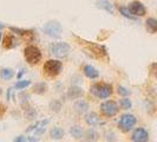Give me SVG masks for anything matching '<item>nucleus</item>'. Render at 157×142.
<instances>
[{"mask_svg": "<svg viewBox=\"0 0 157 142\" xmlns=\"http://www.w3.org/2000/svg\"><path fill=\"white\" fill-rule=\"evenodd\" d=\"M90 91L96 97L105 100L112 95V85L109 83H96L94 85H91Z\"/></svg>", "mask_w": 157, "mask_h": 142, "instance_id": "f257e3e1", "label": "nucleus"}, {"mask_svg": "<svg viewBox=\"0 0 157 142\" xmlns=\"http://www.w3.org/2000/svg\"><path fill=\"white\" fill-rule=\"evenodd\" d=\"M24 56H25V59L26 62L31 65L34 64H38L41 61V52L37 46L34 45H29V46L25 47L24 50Z\"/></svg>", "mask_w": 157, "mask_h": 142, "instance_id": "f03ea898", "label": "nucleus"}, {"mask_svg": "<svg viewBox=\"0 0 157 142\" xmlns=\"http://www.w3.org/2000/svg\"><path fill=\"white\" fill-rule=\"evenodd\" d=\"M137 123V118L135 117L131 114H124L122 115L119 121H118V129L123 133H128L130 132Z\"/></svg>", "mask_w": 157, "mask_h": 142, "instance_id": "7ed1b4c3", "label": "nucleus"}, {"mask_svg": "<svg viewBox=\"0 0 157 142\" xmlns=\"http://www.w3.org/2000/svg\"><path fill=\"white\" fill-rule=\"evenodd\" d=\"M63 70V63L57 59H48L44 64V71L51 77L58 76Z\"/></svg>", "mask_w": 157, "mask_h": 142, "instance_id": "20e7f679", "label": "nucleus"}, {"mask_svg": "<svg viewBox=\"0 0 157 142\" xmlns=\"http://www.w3.org/2000/svg\"><path fill=\"white\" fill-rule=\"evenodd\" d=\"M44 32L45 34H47L48 37H52V38H59L62 36V32H63V27L59 22H56V20H50L44 25Z\"/></svg>", "mask_w": 157, "mask_h": 142, "instance_id": "39448f33", "label": "nucleus"}, {"mask_svg": "<svg viewBox=\"0 0 157 142\" xmlns=\"http://www.w3.org/2000/svg\"><path fill=\"white\" fill-rule=\"evenodd\" d=\"M71 47L67 43L59 41V43H52L50 46V52L57 58H63L65 56L69 55Z\"/></svg>", "mask_w": 157, "mask_h": 142, "instance_id": "423d86ee", "label": "nucleus"}, {"mask_svg": "<svg viewBox=\"0 0 157 142\" xmlns=\"http://www.w3.org/2000/svg\"><path fill=\"white\" fill-rule=\"evenodd\" d=\"M101 111L106 117H113L119 111V107L115 101H105L101 104Z\"/></svg>", "mask_w": 157, "mask_h": 142, "instance_id": "0eeeda50", "label": "nucleus"}, {"mask_svg": "<svg viewBox=\"0 0 157 142\" xmlns=\"http://www.w3.org/2000/svg\"><path fill=\"white\" fill-rule=\"evenodd\" d=\"M129 11L131 12V14L135 17H143L145 16V13H147V8L145 6L142 4L141 1H131L130 4H129Z\"/></svg>", "mask_w": 157, "mask_h": 142, "instance_id": "6e6552de", "label": "nucleus"}, {"mask_svg": "<svg viewBox=\"0 0 157 142\" xmlns=\"http://www.w3.org/2000/svg\"><path fill=\"white\" fill-rule=\"evenodd\" d=\"M132 142H148L149 141V134L144 128H136L131 136Z\"/></svg>", "mask_w": 157, "mask_h": 142, "instance_id": "1a4fd4ad", "label": "nucleus"}, {"mask_svg": "<svg viewBox=\"0 0 157 142\" xmlns=\"http://www.w3.org/2000/svg\"><path fill=\"white\" fill-rule=\"evenodd\" d=\"M84 95V90L80 87L77 85H72L67 89V93H66V98L67 100H78L82 96Z\"/></svg>", "mask_w": 157, "mask_h": 142, "instance_id": "9d476101", "label": "nucleus"}, {"mask_svg": "<svg viewBox=\"0 0 157 142\" xmlns=\"http://www.w3.org/2000/svg\"><path fill=\"white\" fill-rule=\"evenodd\" d=\"M87 43V47H89V50L94 53L96 57H101V58H103V57H105L106 56V49L104 46H102V45H99V44H94V43H89V41H86Z\"/></svg>", "mask_w": 157, "mask_h": 142, "instance_id": "9b49d317", "label": "nucleus"}, {"mask_svg": "<svg viewBox=\"0 0 157 142\" xmlns=\"http://www.w3.org/2000/svg\"><path fill=\"white\" fill-rule=\"evenodd\" d=\"M10 30L12 32H16V34H19L20 37H23L25 40L27 41H32L34 39V36H33V32L29 31V30H21V29H17V27H10Z\"/></svg>", "mask_w": 157, "mask_h": 142, "instance_id": "f8f14e48", "label": "nucleus"}, {"mask_svg": "<svg viewBox=\"0 0 157 142\" xmlns=\"http://www.w3.org/2000/svg\"><path fill=\"white\" fill-rule=\"evenodd\" d=\"M89 108H90V105H89V103L85 101V100H79V101H76L75 104H73V109L76 112H78V114H84V112H86L89 110Z\"/></svg>", "mask_w": 157, "mask_h": 142, "instance_id": "ddd939ff", "label": "nucleus"}, {"mask_svg": "<svg viewBox=\"0 0 157 142\" xmlns=\"http://www.w3.org/2000/svg\"><path fill=\"white\" fill-rule=\"evenodd\" d=\"M2 45L5 49H13L16 47L17 45H19V41L17 39L13 34H8L4 38V41H2Z\"/></svg>", "mask_w": 157, "mask_h": 142, "instance_id": "4468645a", "label": "nucleus"}, {"mask_svg": "<svg viewBox=\"0 0 157 142\" xmlns=\"http://www.w3.org/2000/svg\"><path fill=\"white\" fill-rule=\"evenodd\" d=\"M84 75L91 79H96L99 77V71L92 65H85L84 66Z\"/></svg>", "mask_w": 157, "mask_h": 142, "instance_id": "2eb2a0df", "label": "nucleus"}, {"mask_svg": "<svg viewBox=\"0 0 157 142\" xmlns=\"http://www.w3.org/2000/svg\"><path fill=\"white\" fill-rule=\"evenodd\" d=\"M85 121H86V123L89 124V126L94 127V126H97L98 122H99V116H98L97 112L90 111L86 116H85Z\"/></svg>", "mask_w": 157, "mask_h": 142, "instance_id": "dca6fc26", "label": "nucleus"}, {"mask_svg": "<svg viewBox=\"0 0 157 142\" xmlns=\"http://www.w3.org/2000/svg\"><path fill=\"white\" fill-rule=\"evenodd\" d=\"M145 27L149 33H156L157 32V19L155 18H148L145 20Z\"/></svg>", "mask_w": 157, "mask_h": 142, "instance_id": "f3484780", "label": "nucleus"}, {"mask_svg": "<svg viewBox=\"0 0 157 142\" xmlns=\"http://www.w3.org/2000/svg\"><path fill=\"white\" fill-rule=\"evenodd\" d=\"M64 136V130L60 127H55L50 130V137L53 140H60Z\"/></svg>", "mask_w": 157, "mask_h": 142, "instance_id": "a211bd4d", "label": "nucleus"}, {"mask_svg": "<svg viewBox=\"0 0 157 142\" xmlns=\"http://www.w3.org/2000/svg\"><path fill=\"white\" fill-rule=\"evenodd\" d=\"M47 91V84L44 82H38L33 85V93L37 95H43Z\"/></svg>", "mask_w": 157, "mask_h": 142, "instance_id": "6ab92c4d", "label": "nucleus"}, {"mask_svg": "<svg viewBox=\"0 0 157 142\" xmlns=\"http://www.w3.org/2000/svg\"><path fill=\"white\" fill-rule=\"evenodd\" d=\"M70 135L73 139H80L84 135V130L80 126H73L70 128Z\"/></svg>", "mask_w": 157, "mask_h": 142, "instance_id": "aec40b11", "label": "nucleus"}, {"mask_svg": "<svg viewBox=\"0 0 157 142\" xmlns=\"http://www.w3.org/2000/svg\"><path fill=\"white\" fill-rule=\"evenodd\" d=\"M84 136L86 137V140H89V141H97V140L99 139L98 132H97L96 129H94V128H91V129L86 130V132L84 133Z\"/></svg>", "mask_w": 157, "mask_h": 142, "instance_id": "412c9836", "label": "nucleus"}, {"mask_svg": "<svg viewBox=\"0 0 157 142\" xmlns=\"http://www.w3.org/2000/svg\"><path fill=\"white\" fill-rule=\"evenodd\" d=\"M97 5L101 8H103V10L108 11L111 14L113 13V6H112V4L109 2L108 0H98V1H97Z\"/></svg>", "mask_w": 157, "mask_h": 142, "instance_id": "4be33fe9", "label": "nucleus"}, {"mask_svg": "<svg viewBox=\"0 0 157 142\" xmlns=\"http://www.w3.org/2000/svg\"><path fill=\"white\" fill-rule=\"evenodd\" d=\"M14 76V71L12 69H8V68H4L0 70V77L5 81H10L11 78H13Z\"/></svg>", "mask_w": 157, "mask_h": 142, "instance_id": "5701e85b", "label": "nucleus"}, {"mask_svg": "<svg viewBox=\"0 0 157 142\" xmlns=\"http://www.w3.org/2000/svg\"><path fill=\"white\" fill-rule=\"evenodd\" d=\"M48 108L51 109V111L53 112H59L63 108V103L60 102L59 100H52L50 104H48Z\"/></svg>", "mask_w": 157, "mask_h": 142, "instance_id": "b1692460", "label": "nucleus"}, {"mask_svg": "<svg viewBox=\"0 0 157 142\" xmlns=\"http://www.w3.org/2000/svg\"><path fill=\"white\" fill-rule=\"evenodd\" d=\"M29 85H31V81H29V79H21V81H18L16 83V88L17 90H23L25 88H27Z\"/></svg>", "mask_w": 157, "mask_h": 142, "instance_id": "393cba45", "label": "nucleus"}, {"mask_svg": "<svg viewBox=\"0 0 157 142\" xmlns=\"http://www.w3.org/2000/svg\"><path fill=\"white\" fill-rule=\"evenodd\" d=\"M118 10H119L121 14H122L123 17H125V18H128V19H131V20H136V17L131 14V12L129 11V8H126V7H119Z\"/></svg>", "mask_w": 157, "mask_h": 142, "instance_id": "a878e982", "label": "nucleus"}, {"mask_svg": "<svg viewBox=\"0 0 157 142\" xmlns=\"http://www.w3.org/2000/svg\"><path fill=\"white\" fill-rule=\"evenodd\" d=\"M119 104H121V107H122V109H131V107H132V103L131 101L128 98V97H123L121 101H119Z\"/></svg>", "mask_w": 157, "mask_h": 142, "instance_id": "bb28decb", "label": "nucleus"}, {"mask_svg": "<svg viewBox=\"0 0 157 142\" xmlns=\"http://www.w3.org/2000/svg\"><path fill=\"white\" fill-rule=\"evenodd\" d=\"M25 115H26V117L29 118V120H34L36 116H37V111L34 110L33 108H26Z\"/></svg>", "mask_w": 157, "mask_h": 142, "instance_id": "cd10ccee", "label": "nucleus"}, {"mask_svg": "<svg viewBox=\"0 0 157 142\" xmlns=\"http://www.w3.org/2000/svg\"><path fill=\"white\" fill-rule=\"evenodd\" d=\"M118 94L121 95V96H123V97H126V96H129L130 95V91L124 87H118Z\"/></svg>", "mask_w": 157, "mask_h": 142, "instance_id": "c85d7f7f", "label": "nucleus"}, {"mask_svg": "<svg viewBox=\"0 0 157 142\" xmlns=\"http://www.w3.org/2000/svg\"><path fill=\"white\" fill-rule=\"evenodd\" d=\"M150 73L152 75V76H155L157 77V63H152L150 65Z\"/></svg>", "mask_w": 157, "mask_h": 142, "instance_id": "c756f323", "label": "nucleus"}, {"mask_svg": "<svg viewBox=\"0 0 157 142\" xmlns=\"http://www.w3.org/2000/svg\"><path fill=\"white\" fill-rule=\"evenodd\" d=\"M19 97L21 98V103L29 102V100H30V96L26 94V93H21V94L19 95Z\"/></svg>", "mask_w": 157, "mask_h": 142, "instance_id": "7c9ffc66", "label": "nucleus"}, {"mask_svg": "<svg viewBox=\"0 0 157 142\" xmlns=\"http://www.w3.org/2000/svg\"><path fill=\"white\" fill-rule=\"evenodd\" d=\"M13 142H27V139L24 135H19V136H17L16 139H14Z\"/></svg>", "mask_w": 157, "mask_h": 142, "instance_id": "2f4dec72", "label": "nucleus"}, {"mask_svg": "<svg viewBox=\"0 0 157 142\" xmlns=\"http://www.w3.org/2000/svg\"><path fill=\"white\" fill-rule=\"evenodd\" d=\"M27 140L30 142H38L40 140V137H36V136H30V137H27Z\"/></svg>", "mask_w": 157, "mask_h": 142, "instance_id": "473e14b6", "label": "nucleus"}, {"mask_svg": "<svg viewBox=\"0 0 157 142\" xmlns=\"http://www.w3.org/2000/svg\"><path fill=\"white\" fill-rule=\"evenodd\" d=\"M11 98V89H8L7 90V100Z\"/></svg>", "mask_w": 157, "mask_h": 142, "instance_id": "72a5a7b5", "label": "nucleus"}, {"mask_svg": "<svg viewBox=\"0 0 157 142\" xmlns=\"http://www.w3.org/2000/svg\"><path fill=\"white\" fill-rule=\"evenodd\" d=\"M24 75V70H21V72H20V73H19V75H18V79L20 78V77H21V76H23Z\"/></svg>", "mask_w": 157, "mask_h": 142, "instance_id": "f704fd0d", "label": "nucleus"}, {"mask_svg": "<svg viewBox=\"0 0 157 142\" xmlns=\"http://www.w3.org/2000/svg\"><path fill=\"white\" fill-rule=\"evenodd\" d=\"M1 37H2V32L0 31V43H1Z\"/></svg>", "mask_w": 157, "mask_h": 142, "instance_id": "c9c22d12", "label": "nucleus"}, {"mask_svg": "<svg viewBox=\"0 0 157 142\" xmlns=\"http://www.w3.org/2000/svg\"><path fill=\"white\" fill-rule=\"evenodd\" d=\"M2 29H4V25H2V24H0V30H2Z\"/></svg>", "mask_w": 157, "mask_h": 142, "instance_id": "e433bc0d", "label": "nucleus"}, {"mask_svg": "<svg viewBox=\"0 0 157 142\" xmlns=\"http://www.w3.org/2000/svg\"><path fill=\"white\" fill-rule=\"evenodd\" d=\"M1 95H2V89L0 88V96H1Z\"/></svg>", "mask_w": 157, "mask_h": 142, "instance_id": "4c0bfd02", "label": "nucleus"}]
</instances>
